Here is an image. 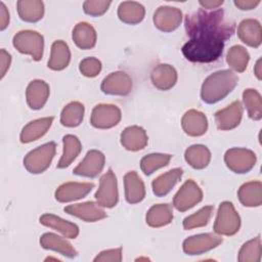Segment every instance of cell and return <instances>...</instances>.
Returning a JSON list of instances; mask_svg holds the SVG:
<instances>
[{
    "instance_id": "cell-1",
    "label": "cell",
    "mask_w": 262,
    "mask_h": 262,
    "mask_svg": "<svg viewBox=\"0 0 262 262\" xmlns=\"http://www.w3.org/2000/svg\"><path fill=\"white\" fill-rule=\"evenodd\" d=\"M187 36L204 42H223L235 31V24L228 18L223 9H199L187 14L184 19Z\"/></svg>"
},
{
    "instance_id": "cell-2",
    "label": "cell",
    "mask_w": 262,
    "mask_h": 262,
    "mask_svg": "<svg viewBox=\"0 0 262 262\" xmlns=\"http://www.w3.org/2000/svg\"><path fill=\"white\" fill-rule=\"evenodd\" d=\"M237 80V76L230 70H222L211 74L202 85V100L209 104L218 102L233 90Z\"/></svg>"
},
{
    "instance_id": "cell-3",
    "label": "cell",
    "mask_w": 262,
    "mask_h": 262,
    "mask_svg": "<svg viewBox=\"0 0 262 262\" xmlns=\"http://www.w3.org/2000/svg\"><path fill=\"white\" fill-rule=\"evenodd\" d=\"M223 48V42H204L189 39L182 46L181 51L189 61L212 62L221 56Z\"/></svg>"
},
{
    "instance_id": "cell-4",
    "label": "cell",
    "mask_w": 262,
    "mask_h": 262,
    "mask_svg": "<svg viewBox=\"0 0 262 262\" xmlns=\"http://www.w3.org/2000/svg\"><path fill=\"white\" fill-rule=\"evenodd\" d=\"M13 46L17 51L24 54H29L36 61L43 56L44 38L43 36L32 30H24L16 33L12 39Z\"/></svg>"
},
{
    "instance_id": "cell-5",
    "label": "cell",
    "mask_w": 262,
    "mask_h": 262,
    "mask_svg": "<svg viewBox=\"0 0 262 262\" xmlns=\"http://www.w3.org/2000/svg\"><path fill=\"white\" fill-rule=\"evenodd\" d=\"M56 144L53 141L44 143L31 150L24 159L25 168L33 174L44 172L55 156Z\"/></svg>"
},
{
    "instance_id": "cell-6",
    "label": "cell",
    "mask_w": 262,
    "mask_h": 262,
    "mask_svg": "<svg viewBox=\"0 0 262 262\" xmlns=\"http://www.w3.org/2000/svg\"><path fill=\"white\" fill-rule=\"evenodd\" d=\"M241 227V218L232 203L222 202L218 208L214 231L219 235H233Z\"/></svg>"
},
{
    "instance_id": "cell-7",
    "label": "cell",
    "mask_w": 262,
    "mask_h": 262,
    "mask_svg": "<svg viewBox=\"0 0 262 262\" xmlns=\"http://www.w3.org/2000/svg\"><path fill=\"white\" fill-rule=\"evenodd\" d=\"M256 161L257 158L255 152L248 148L233 147L228 149L224 155V162L227 168L238 174L251 171L254 168Z\"/></svg>"
},
{
    "instance_id": "cell-8",
    "label": "cell",
    "mask_w": 262,
    "mask_h": 262,
    "mask_svg": "<svg viewBox=\"0 0 262 262\" xmlns=\"http://www.w3.org/2000/svg\"><path fill=\"white\" fill-rule=\"evenodd\" d=\"M95 199L96 203L103 208H113L117 205L119 200L118 183L112 169H108L101 176L98 189L95 192Z\"/></svg>"
},
{
    "instance_id": "cell-9",
    "label": "cell",
    "mask_w": 262,
    "mask_h": 262,
    "mask_svg": "<svg viewBox=\"0 0 262 262\" xmlns=\"http://www.w3.org/2000/svg\"><path fill=\"white\" fill-rule=\"evenodd\" d=\"M203 200V191L191 179L186 180L173 199V206L180 212H185Z\"/></svg>"
},
{
    "instance_id": "cell-10",
    "label": "cell",
    "mask_w": 262,
    "mask_h": 262,
    "mask_svg": "<svg viewBox=\"0 0 262 262\" xmlns=\"http://www.w3.org/2000/svg\"><path fill=\"white\" fill-rule=\"evenodd\" d=\"M121 111L117 105L100 103L94 106L90 117V123L98 129L113 128L121 120Z\"/></svg>"
},
{
    "instance_id": "cell-11",
    "label": "cell",
    "mask_w": 262,
    "mask_h": 262,
    "mask_svg": "<svg viewBox=\"0 0 262 262\" xmlns=\"http://www.w3.org/2000/svg\"><path fill=\"white\" fill-rule=\"evenodd\" d=\"M222 243L219 235L213 233H200L189 236L183 242V251L187 255L204 254Z\"/></svg>"
},
{
    "instance_id": "cell-12",
    "label": "cell",
    "mask_w": 262,
    "mask_h": 262,
    "mask_svg": "<svg viewBox=\"0 0 262 262\" xmlns=\"http://www.w3.org/2000/svg\"><path fill=\"white\" fill-rule=\"evenodd\" d=\"M100 89L108 95H127L132 89V79L125 72H114L103 79Z\"/></svg>"
},
{
    "instance_id": "cell-13",
    "label": "cell",
    "mask_w": 262,
    "mask_h": 262,
    "mask_svg": "<svg viewBox=\"0 0 262 262\" xmlns=\"http://www.w3.org/2000/svg\"><path fill=\"white\" fill-rule=\"evenodd\" d=\"M104 162L105 158L101 151L91 149L86 154L81 163L73 170V173L79 176L94 178L101 173L104 167Z\"/></svg>"
},
{
    "instance_id": "cell-14",
    "label": "cell",
    "mask_w": 262,
    "mask_h": 262,
    "mask_svg": "<svg viewBox=\"0 0 262 262\" xmlns=\"http://www.w3.org/2000/svg\"><path fill=\"white\" fill-rule=\"evenodd\" d=\"M63 210L67 214L78 217L86 222H96L106 217V213L101 206L92 201L69 205Z\"/></svg>"
},
{
    "instance_id": "cell-15",
    "label": "cell",
    "mask_w": 262,
    "mask_h": 262,
    "mask_svg": "<svg viewBox=\"0 0 262 262\" xmlns=\"http://www.w3.org/2000/svg\"><path fill=\"white\" fill-rule=\"evenodd\" d=\"M182 20L180 9L171 6H160L154 13V24L162 32L176 30Z\"/></svg>"
},
{
    "instance_id": "cell-16",
    "label": "cell",
    "mask_w": 262,
    "mask_h": 262,
    "mask_svg": "<svg viewBox=\"0 0 262 262\" xmlns=\"http://www.w3.org/2000/svg\"><path fill=\"white\" fill-rule=\"evenodd\" d=\"M94 187L90 182H66L55 190V199L60 203H69L85 198Z\"/></svg>"
},
{
    "instance_id": "cell-17",
    "label": "cell",
    "mask_w": 262,
    "mask_h": 262,
    "mask_svg": "<svg viewBox=\"0 0 262 262\" xmlns=\"http://www.w3.org/2000/svg\"><path fill=\"white\" fill-rule=\"evenodd\" d=\"M242 117L243 105L241 101L235 100L215 114V122L218 129L231 130L239 125Z\"/></svg>"
},
{
    "instance_id": "cell-18",
    "label": "cell",
    "mask_w": 262,
    "mask_h": 262,
    "mask_svg": "<svg viewBox=\"0 0 262 262\" xmlns=\"http://www.w3.org/2000/svg\"><path fill=\"white\" fill-rule=\"evenodd\" d=\"M237 36L248 46L257 48L262 42L261 25L257 19L246 18L237 27Z\"/></svg>"
},
{
    "instance_id": "cell-19",
    "label": "cell",
    "mask_w": 262,
    "mask_h": 262,
    "mask_svg": "<svg viewBox=\"0 0 262 262\" xmlns=\"http://www.w3.org/2000/svg\"><path fill=\"white\" fill-rule=\"evenodd\" d=\"M181 126L183 131L189 136H201L208 129V120L205 114L196 110L187 111L182 119Z\"/></svg>"
},
{
    "instance_id": "cell-20",
    "label": "cell",
    "mask_w": 262,
    "mask_h": 262,
    "mask_svg": "<svg viewBox=\"0 0 262 262\" xmlns=\"http://www.w3.org/2000/svg\"><path fill=\"white\" fill-rule=\"evenodd\" d=\"M49 85L43 80H33L26 90L27 103L32 110L42 108L49 97Z\"/></svg>"
},
{
    "instance_id": "cell-21",
    "label": "cell",
    "mask_w": 262,
    "mask_h": 262,
    "mask_svg": "<svg viewBox=\"0 0 262 262\" xmlns=\"http://www.w3.org/2000/svg\"><path fill=\"white\" fill-rule=\"evenodd\" d=\"M150 80L156 88L160 90H169L176 84L177 72L172 66L161 63L152 69Z\"/></svg>"
},
{
    "instance_id": "cell-22",
    "label": "cell",
    "mask_w": 262,
    "mask_h": 262,
    "mask_svg": "<svg viewBox=\"0 0 262 262\" xmlns=\"http://www.w3.org/2000/svg\"><path fill=\"white\" fill-rule=\"evenodd\" d=\"M148 137L143 128L139 126H130L121 133V144L128 150L137 151L144 148Z\"/></svg>"
},
{
    "instance_id": "cell-23",
    "label": "cell",
    "mask_w": 262,
    "mask_h": 262,
    "mask_svg": "<svg viewBox=\"0 0 262 262\" xmlns=\"http://www.w3.org/2000/svg\"><path fill=\"white\" fill-rule=\"evenodd\" d=\"M125 198L129 204L140 203L145 196L144 183L135 171L127 172L124 176Z\"/></svg>"
},
{
    "instance_id": "cell-24",
    "label": "cell",
    "mask_w": 262,
    "mask_h": 262,
    "mask_svg": "<svg viewBox=\"0 0 262 262\" xmlns=\"http://www.w3.org/2000/svg\"><path fill=\"white\" fill-rule=\"evenodd\" d=\"M40 245L46 250L55 251L69 258H74L78 255V252L74 249L70 242L52 232L42 234L40 237Z\"/></svg>"
},
{
    "instance_id": "cell-25",
    "label": "cell",
    "mask_w": 262,
    "mask_h": 262,
    "mask_svg": "<svg viewBox=\"0 0 262 262\" xmlns=\"http://www.w3.org/2000/svg\"><path fill=\"white\" fill-rule=\"evenodd\" d=\"M53 122V117H46L34 120L28 123L20 132V142L21 143H29L34 140L39 139L42 137L51 127Z\"/></svg>"
},
{
    "instance_id": "cell-26",
    "label": "cell",
    "mask_w": 262,
    "mask_h": 262,
    "mask_svg": "<svg viewBox=\"0 0 262 262\" xmlns=\"http://www.w3.org/2000/svg\"><path fill=\"white\" fill-rule=\"evenodd\" d=\"M39 220L42 225L60 232L66 237L76 238L79 234V227L77 224L64 220L56 215L44 214L40 217Z\"/></svg>"
},
{
    "instance_id": "cell-27",
    "label": "cell",
    "mask_w": 262,
    "mask_h": 262,
    "mask_svg": "<svg viewBox=\"0 0 262 262\" xmlns=\"http://www.w3.org/2000/svg\"><path fill=\"white\" fill-rule=\"evenodd\" d=\"M71 60V51L68 44L62 40L54 41L51 45L48 68L53 71H61L66 69Z\"/></svg>"
},
{
    "instance_id": "cell-28",
    "label": "cell",
    "mask_w": 262,
    "mask_h": 262,
    "mask_svg": "<svg viewBox=\"0 0 262 262\" xmlns=\"http://www.w3.org/2000/svg\"><path fill=\"white\" fill-rule=\"evenodd\" d=\"M183 171L181 168H174L154 179L151 186L157 196H164L170 192L175 184L180 180Z\"/></svg>"
},
{
    "instance_id": "cell-29",
    "label": "cell",
    "mask_w": 262,
    "mask_h": 262,
    "mask_svg": "<svg viewBox=\"0 0 262 262\" xmlns=\"http://www.w3.org/2000/svg\"><path fill=\"white\" fill-rule=\"evenodd\" d=\"M239 202L246 207H259L262 204V183L260 181H250L244 183L238 191Z\"/></svg>"
},
{
    "instance_id": "cell-30",
    "label": "cell",
    "mask_w": 262,
    "mask_h": 262,
    "mask_svg": "<svg viewBox=\"0 0 262 262\" xmlns=\"http://www.w3.org/2000/svg\"><path fill=\"white\" fill-rule=\"evenodd\" d=\"M73 40L80 49H91L96 44V32L94 28L86 23H78L73 30Z\"/></svg>"
},
{
    "instance_id": "cell-31",
    "label": "cell",
    "mask_w": 262,
    "mask_h": 262,
    "mask_svg": "<svg viewBox=\"0 0 262 262\" xmlns=\"http://www.w3.org/2000/svg\"><path fill=\"white\" fill-rule=\"evenodd\" d=\"M16 7L20 19L28 23H37L44 15V3L40 0H20Z\"/></svg>"
},
{
    "instance_id": "cell-32",
    "label": "cell",
    "mask_w": 262,
    "mask_h": 262,
    "mask_svg": "<svg viewBox=\"0 0 262 262\" xmlns=\"http://www.w3.org/2000/svg\"><path fill=\"white\" fill-rule=\"evenodd\" d=\"M173 219V210L169 204L154 205L146 213V223L150 227H162L169 224Z\"/></svg>"
},
{
    "instance_id": "cell-33",
    "label": "cell",
    "mask_w": 262,
    "mask_h": 262,
    "mask_svg": "<svg viewBox=\"0 0 262 262\" xmlns=\"http://www.w3.org/2000/svg\"><path fill=\"white\" fill-rule=\"evenodd\" d=\"M145 10L144 7L134 1H124L120 3L118 8V16L119 18L129 25L139 24L144 18Z\"/></svg>"
},
{
    "instance_id": "cell-34",
    "label": "cell",
    "mask_w": 262,
    "mask_h": 262,
    "mask_svg": "<svg viewBox=\"0 0 262 262\" xmlns=\"http://www.w3.org/2000/svg\"><path fill=\"white\" fill-rule=\"evenodd\" d=\"M62 142H63V152L56 166L58 169H63L69 167L74 162V160L79 156L82 149L81 142L78 139V137L75 135H72V134L64 135L62 138Z\"/></svg>"
},
{
    "instance_id": "cell-35",
    "label": "cell",
    "mask_w": 262,
    "mask_h": 262,
    "mask_svg": "<svg viewBox=\"0 0 262 262\" xmlns=\"http://www.w3.org/2000/svg\"><path fill=\"white\" fill-rule=\"evenodd\" d=\"M184 159L192 168L201 170L209 165L211 161V152L207 146L203 144H194L185 150Z\"/></svg>"
},
{
    "instance_id": "cell-36",
    "label": "cell",
    "mask_w": 262,
    "mask_h": 262,
    "mask_svg": "<svg viewBox=\"0 0 262 262\" xmlns=\"http://www.w3.org/2000/svg\"><path fill=\"white\" fill-rule=\"evenodd\" d=\"M84 117V105L79 101H72L67 104L60 114V123L66 127L79 126Z\"/></svg>"
},
{
    "instance_id": "cell-37",
    "label": "cell",
    "mask_w": 262,
    "mask_h": 262,
    "mask_svg": "<svg viewBox=\"0 0 262 262\" xmlns=\"http://www.w3.org/2000/svg\"><path fill=\"white\" fill-rule=\"evenodd\" d=\"M243 101L248 115L252 120L259 121L262 118V98L255 89H246L243 93Z\"/></svg>"
},
{
    "instance_id": "cell-38",
    "label": "cell",
    "mask_w": 262,
    "mask_h": 262,
    "mask_svg": "<svg viewBox=\"0 0 262 262\" xmlns=\"http://www.w3.org/2000/svg\"><path fill=\"white\" fill-rule=\"evenodd\" d=\"M250 60V54L247 49L241 45L232 46L226 55V62L235 72L243 73Z\"/></svg>"
},
{
    "instance_id": "cell-39",
    "label": "cell",
    "mask_w": 262,
    "mask_h": 262,
    "mask_svg": "<svg viewBox=\"0 0 262 262\" xmlns=\"http://www.w3.org/2000/svg\"><path fill=\"white\" fill-rule=\"evenodd\" d=\"M261 238L260 236H257L242 246L237 260L239 262H259L261 260Z\"/></svg>"
},
{
    "instance_id": "cell-40",
    "label": "cell",
    "mask_w": 262,
    "mask_h": 262,
    "mask_svg": "<svg viewBox=\"0 0 262 262\" xmlns=\"http://www.w3.org/2000/svg\"><path fill=\"white\" fill-rule=\"evenodd\" d=\"M172 156L168 154H150L143 157L140 161V168L145 175H150L160 168L166 167Z\"/></svg>"
},
{
    "instance_id": "cell-41",
    "label": "cell",
    "mask_w": 262,
    "mask_h": 262,
    "mask_svg": "<svg viewBox=\"0 0 262 262\" xmlns=\"http://www.w3.org/2000/svg\"><path fill=\"white\" fill-rule=\"evenodd\" d=\"M213 211H214L213 206H205L202 209H200L198 212L193 213L192 215L187 216L183 220L184 229L188 230L196 227L206 226L212 216Z\"/></svg>"
},
{
    "instance_id": "cell-42",
    "label": "cell",
    "mask_w": 262,
    "mask_h": 262,
    "mask_svg": "<svg viewBox=\"0 0 262 262\" xmlns=\"http://www.w3.org/2000/svg\"><path fill=\"white\" fill-rule=\"evenodd\" d=\"M79 70L83 76L93 78L100 73L101 62L95 57H86L83 60H81Z\"/></svg>"
},
{
    "instance_id": "cell-43",
    "label": "cell",
    "mask_w": 262,
    "mask_h": 262,
    "mask_svg": "<svg viewBox=\"0 0 262 262\" xmlns=\"http://www.w3.org/2000/svg\"><path fill=\"white\" fill-rule=\"evenodd\" d=\"M112 4L111 1L102 0H88L83 3V9L86 14L91 16L102 15Z\"/></svg>"
},
{
    "instance_id": "cell-44",
    "label": "cell",
    "mask_w": 262,
    "mask_h": 262,
    "mask_svg": "<svg viewBox=\"0 0 262 262\" xmlns=\"http://www.w3.org/2000/svg\"><path fill=\"white\" fill-rule=\"evenodd\" d=\"M122 260V249H112V250H105L100 252L95 258L94 261H103V262H120Z\"/></svg>"
},
{
    "instance_id": "cell-45",
    "label": "cell",
    "mask_w": 262,
    "mask_h": 262,
    "mask_svg": "<svg viewBox=\"0 0 262 262\" xmlns=\"http://www.w3.org/2000/svg\"><path fill=\"white\" fill-rule=\"evenodd\" d=\"M11 63V55L5 50L1 49L0 50V77L1 79L5 76L6 72L8 71L9 67Z\"/></svg>"
},
{
    "instance_id": "cell-46",
    "label": "cell",
    "mask_w": 262,
    "mask_h": 262,
    "mask_svg": "<svg viewBox=\"0 0 262 262\" xmlns=\"http://www.w3.org/2000/svg\"><path fill=\"white\" fill-rule=\"evenodd\" d=\"M9 24V12L3 2L0 3V30L4 31Z\"/></svg>"
},
{
    "instance_id": "cell-47",
    "label": "cell",
    "mask_w": 262,
    "mask_h": 262,
    "mask_svg": "<svg viewBox=\"0 0 262 262\" xmlns=\"http://www.w3.org/2000/svg\"><path fill=\"white\" fill-rule=\"evenodd\" d=\"M234 5L242 10H251L255 8L260 1L259 0H235Z\"/></svg>"
},
{
    "instance_id": "cell-48",
    "label": "cell",
    "mask_w": 262,
    "mask_h": 262,
    "mask_svg": "<svg viewBox=\"0 0 262 262\" xmlns=\"http://www.w3.org/2000/svg\"><path fill=\"white\" fill-rule=\"evenodd\" d=\"M199 3L203 7V9L213 10L221 6L223 4V1L222 0H201L199 1Z\"/></svg>"
},
{
    "instance_id": "cell-49",
    "label": "cell",
    "mask_w": 262,
    "mask_h": 262,
    "mask_svg": "<svg viewBox=\"0 0 262 262\" xmlns=\"http://www.w3.org/2000/svg\"><path fill=\"white\" fill-rule=\"evenodd\" d=\"M254 73L256 75V77L258 78V80H261V58H259L255 64L254 68Z\"/></svg>"
}]
</instances>
